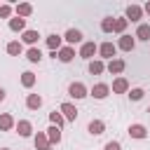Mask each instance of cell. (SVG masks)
Returning a JSON list of instances; mask_svg holds the SVG:
<instances>
[{"label": "cell", "instance_id": "obj_30", "mask_svg": "<svg viewBox=\"0 0 150 150\" xmlns=\"http://www.w3.org/2000/svg\"><path fill=\"white\" fill-rule=\"evenodd\" d=\"M127 19H115V33H124V28H127Z\"/></svg>", "mask_w": 150, "mask_h": 150}, {"label": "cell", "instance_id": "obj_15", "mask_svg": "<svg viewBox=\"0 0 150 150\" xmlns=\"http://www.w3.org/2000/svg\"><path fill=\"white\" fill-rule=\"evenodd\" d=\"M35 148H38V150H49L52 143H49V138H47L45 134H38V136H35Z\"/></svg>", "mask_w": 150, "mask_h": 150}, {"label": "cell", "instance_id": "obj_24", "mask_svg": "<svg viewBox=\"0 0 150 150\" xmlns=\"http://www.w3.org/2000/svg\"><path fill=\"white\" fill-rule=\"evenodd\" d=\"M103 70H105L103 61H89V73H91V75H101Z\"/></svg>", "mask_w": 150, "mask_h": 150}, {"label": "cell", "instance_id": "obj_5", "mask_svg": "<svg viewBox=\"0 0 150 150\" xmlns=\"http://www.w3.org/2000/svg\"><path fill=\"white\" fill-rule=\"evenodd\" d=\"M108 91H110V87H108V84H103V82H98V84H94V87H91V96H94V98H105V96H108Z\"/></svg>", "mask_w": 150, "mask_h": 150}, {"label": "cell", "instance_id": "obj_29", "mask_svg": "<svg viewBox=\"0 0 150 150\" xmlns=\"http://www.w3.org/2000/svg\"><path fill=\"white\" fill-rule=\"evenodd\" d=\"M143 94H145V91H143L141 87H136V89H131V91H129V98H131V101H141V98H143Z\"/></svg>", "mask_w": 150, "mask_h": 150}, {"label": "cell", "instance_id": "obj_25", "mask_svg": "<svg viewBox=\"0 0 150 150\" xmlns=\"http://www.w3.org/2000/svg\"><path fill=\"white\" fill-rule=\"evenodd\" d=\"M30 12H33V7H30L28 2H21V5H16V16H21V19H23V16H28Z\"/></svg>", "mask_w": 150, "mask_h": 150}, {"label": "cell", "instance_id": "obj_36", "mask_svg": "<svg viewBox=\"0 0 150 150\" xmlns=\"http://www.w3.org/2000/svg\"><path fill=\"white\" fill-rule=\"evenodd\" d=\"M2 150H7V148H2Z\"/></svg>", "mask_w": 150, "mask_h": 150}, {"label": "cell", "instance_id": "obj_21", "mask_svg": "<svg viewBox=\"0 0 150 150\" xmlns=\"http://www.w3.org/2000/svg\"><path fill=\"white\" fill-rule=\"evenodd\" d=\"M16 129H19V134H21V136H30V131H33V127H30V122H28V120H19Z\"/></svg>", "mask_w": 150, "mask_h": 150}, {"label": "cell", "instance_id": "obj_12", "mask_svg": "<svg viewBox=\"0 0 150 150\" xmlns=\"http://www.w3.org/2000/svg\"><path fill=\"white\" fill-rule=\"evenodd\" d=\"M59 61H63V63H68V61H73V56H75V52H73V47H63V49H59Z\"/></svg>", "mask_w": 150, "mask_h": 150}, {"label": "cell", "instance_id": "obj_9", "mask_svg": "<svg viewBox=\"0 0 150 150\" xmlns=\"http://www.w3.org/2000/svg\"><path fill=\"white\" fill-rule=\"evenodd\" d=\"M129 136H131V138H145L148 131H145L143 124H131V127H129Z\"/></svg>", "mask_w": 150, "mask_h": 150}, {"label": "cell", "instance_id": "obj_6", "mask_svg": "<svg viewBox=\"0 0 150 150\" xmlns=\"http://www.w3.org/2000/svg\"><path fill=\"white\" fill-rule=\"evenodd\" d=\"M143 16V7H138V5H129L127 7V21L131 19V21H138Z\"/></svg>", "mask_w": 150, "mask_h": 150}, {"label": "cell", "instance_id": "obj_8", "mask_svg": "<svg viewBox=\"0 0 150 150\" xmlns=\"http://www.w3.org/2000/svg\"><path fill=\"white\" fill-rule=\"evenodd\" d=\"M96 49H98V47H96L94 42H84V45L80 47V56H82V59H91V56L96 54Z\"/></svg>", "mask_w": 150, "mask_h": 150}, {"label": "cell", "instance_id": "obj_18", "mask_svg": "<svg viewBox=\"0 0 150 150\" xmlns=\"http://www.w3.org/2000/svg\"><path fill=\"white\" fill-rule=\"evenodd\" d=\"M14 127V120H12V115H0V131H9Z\"/></svg>", "mask_w": 150, "mask_h": 150}, {"label": "cell", "instance_id": "obj_37", "mask_svg": "<svg viewBox=\"0 0 150 150\" xmlns=\"http://www.w3.org/2000/svg\"><path fill=\"white\" fill-rule=\"evenodd\" d=\"M148 112H150V108H148Z\"/></svg>", "mask_w": 150, "mask_h": 150}, {"label": "cell", "instance_id": "obj_7", "mask_svg": "<svg viewBox=\"0 0 150 150\" xmlns=\"http://www.w3.org/2000/svg\"><path fill=\"white\" fill-rule=\"evenodd\" d=\"M134 45H136V40H134L131 35H122V38H120V42H117V47H120L122 52H131V49H134Z\"/></svg>", "mask_w": 150, "mask_h": 150}, {"label": "cell", "instance_id": "obj_4", "mask_svg": "<svg viewBox=\"0 0 150 150\" xmlns=\"http://www.w3.org/2000/svg\"><path fill=\"white\" fill-rule=\"evenodd\" d=\"M98 52H101V56H103V59H110V61H112V56H115L117 47H115L112 42H103V45L98 47Z\"/></svg>", "mask_w": 150, "mask_h": 150}, {"label": "cell", "instance_id": "obj_28", "mask_svg": "<svg viewBox=\"0 0 150 150\" xmlns=\"http://www.w3.org/2000/svg\"><path fill=\"white\" fill-rule=\"evenodd\" d=\"M21 84H23V87H33V84H35V75H33L30 70L23 73V75H21Z\"/></svg>", "mask_w": 150, "mask_h": 150}, {"label": "cell", "instance_id": "obj_31", "mask_svg": "<svg viewBox=\"0 0 150 150\" xmlns=\"http://www.w3.org/2000/svg\"><path fill=\"white\" fill-rule=\"evenodd\" d=\"M49 120H52V124H56V127H59V129H61V127H63V117H61V115H59V112H56V110H54V112H52V115H49Z\"/></svg>", "mask_w": 150, "mask_h": 150}, {"label": "cell", "instance_id": "obj_10", "mask_svg": "<svg viewBox=\"0 0 150 150\" xmlns=\"http://www.w3.org/2000/svg\"><path fill=\"white\" fill-rule=\"evenodd\" d=\"M112 91H115V94H124V91H129V82H127L124 77H117V80L112 82Z\"/></svg>", "mask_w": 150, "mask_h": 150}, {"label": "cell", "instance_id": "obj_3", "mask_svg": "<svg viewBox=\"0 0 150 150\" xmlns=\"http://www.w3.org/2000/svg\"><path fill=\"white\" fill-rule=\"evenodd\" d=\"M66 42H68V47L82 42V30H77V28H68V30H66Z\"/></svg>", "mask_w": 150, "mask_h": 150}, {"label": "cell", "instance_id": "obj_13", "mask_svg": "<svg viewBox=\"0 0 150 150\" xmlns=\"http://www.w3.org/2000/svg\"><path fill=\"white\" fill-rule=\"evenodd\" d=\"M103 129H105V124H103L101 120H91V122H89V134H91V136L103 134Z\"/></svg>", "mask_w": 150, "mask_h": 150}, {"label": "cell", "instance_id": "obj_27", "mask_svg": "<svg viewBox=\"0 0 150 150\" xmlns=\"http://www.w3.org/2000/svg\"><path fill=\"white\" fill-rule=\"evenodd\" d=\"M21 52H23V47H21V42H16V40H14V42H9V45H7V54H12V56H16V54H21Z\"/></svg>", "mask_w": 150, "mask_h": 150}, {"label": "cell", "instance_id": "obj_1", "mask_svg": "<svg viewBox=\"0 0 150 150\" xmlns=\"http://www.w3.org/2000/svg\"><path fill=\"white\" fill-rule=\"evenodd\" d=\"M68 94H70L73 98H84V96H87V87H84L82 82H73V84L68 87Z\"/></svg>", "mask_w": 150, "mask_h": 150}, {"label": "cell", "instance_id": "obj_33", "mask_svg": "<svg viewBox=\"0 0 150 150\" xmlns=\"http://www.w3.org/2000/svg\"><path fill=\"white\" fill-rule=\"evenodd\" d=\"M103 150H122V145H120V143H117V141H108V143H105V148H103Z\"/></svg>", "mask_w": 150, "mask_h": 150}, {"label": "cell", "instance_id": "obj_17", "mask_svg": "<svg viewBox=\"0 0 150 150\" xmlns=\"http://www.w3.org/2000/svg\"><path fill=\"white\" fill-rule=\"evenodd\" d=\"M136 38L138 40H150V23H141L136 28Z\"/></svg>", "mask_w": 150, "mask_h": 150}, {"label": "cell", "instance_id": "obj_20", "mask_svg": "<svg viewBox=\"0 0 150 150\" xmlns=\"http://www.w3.org/2000/svg\"><path fill=\"white\" fill-rule=\"evenodd\" d=\"M47 47H49L52 52H56V49L61 47V35H56V33H52V35L47 38Z\"/></svg>", "mask_w": 150, "mask_h": 150}, {"label": "cell", "instance_id": "obj_23", "mask_svg": "<svg viewBox=\"0 0 150 150\" xmlns=\"http://www.w3.org/2000/svg\"><path fill=\"white\" fill-rule=\"evenodd\" d=\"M26 59H28L30 63H38V61L42 59V54H40V49H38V47H30V49L26 52Z\"/></svg>", "mask_w": 150, "mask_h": 150}, {"label": "cell", "instance_id": "obj_16", "mask_svg": "<svg viewBox=\"0 0 150 150\" xmlns=\"http://www.w3.org/2000/svg\"><path fill=\"white\" fill-rule=\"evenodd\" d=\"M108 70L115 73V75H120V73L124 70V61H122V59H112V61L108 63Z\"/></svg>", "mask_w": 150, "mask_h": 150}, {"label": "cell", "instance_id": "obj_35", "mask_svg": "<svg viewBox=\"0 0 150 150\" xmlns=\"http://www.w3.org/2000/svg\"><path fill=\"white\" fill-rule=\"evenodd\" d=\"M0 101H5V89L0 87Z\"/></svg>", "mask_w": 150, "mask_h": 150}, {"label": "cell", "instance_id": "obj_22", "mask_svg": "<svg viewBox=\"0 0 150 150\" xmlns=\"http://www.w3.org/2000/svg\"><path fill=\"white\" fill-rule=\"evenodd\" d=\"M38 38H40V33H38V30H26L21 40H23L26 45H35V42H38Z\"/></svg>", "mask_w": 150, "mask_h": 150}, {"label": "cell", "instance_id": "obj_26", "mask_svg": "<svg viewBox=\"0 0 150 150\" xmlns=\"http://www.w3.org/2000/svg\"><path fill=\"white\" fill-rule=\"evenodd\" d=\"M101 30H103V33H110V30H115V19H112V16H105V19L101 21Z\"/></svg>", "mask_w": 150, "mask_h": 150}, {"label": "cell", "instance_id": "obj_2", "mask_svg": "<svg viewBox=\"0 0 150 150\" xmlns=\"http://www.w3.org/2000/svg\"><path fill=\"white\" fill-rule=\"evenodd\" d=\"M59 110L63 112V117H66L68 122H75V120H77V108H75L73 103H61Z\"/></svg>", "mask_w": 150, "mask_h": 150}, {"label": "cell", "instance_id": "obj_11", "mask_svg": "<svg viewBox=\"0 0 150 150\" xmlns=\"http://www.w3.org/2000/svg\"><path fill=\"white\" fill-rule=\"evenodd\" d=\"M26 105H28L30 110H38V108L42 105V96H40V94H28V98H26Z\"/></svg>", "mask_w": 150, "mask_h": 150}, {"label": "cell", "instance_id": "obj_14", "mask_svg": "<svg viewBox=\"0 0 150 150\" xmlns=\"http://www.w3.org/2000/svg\"><path fill=\"white\" fill-rule=\"evenodd\" d=\"M47 138H49V143H59V141H61V129H59L56 124H52V127L47 129Z\"/></svg>", "mask_w": 150, "mask_h": 150}, {"label": "cell", "instance_id": "obj_32", "mask_svg": "<svg viewBox=\"0 0 150 150\" xmlns=\"http://www.w3.org/2000/svg\"><path fill=\"white\" fill-rule=\"evenodd\" d=\"M12 14V7L9 5H0V19H7Z\"/></svg>", "mask_w": 150, "mask_h": 150}, {"label": "cell", "instance_id": "obj_34", "mask_svg": "<svg viewBox=\"0 0 150 150\" xmlns=\"http://www.w3.org/2000/svg\"><path fill=\"white\" fill-rule=\"evenodd\" d=\"M143 12H148V14H150V2H145V7H143Z\"/></svg>", "mask_w": 150, "mask_h": 150}, {"label": "cell", "instance_id": "obj_19", "mask_svg": "<svg viewBox=\"0 0 150 150\" xmlns=\"http://www.w3.org/2000/svg\"><path fill=\"white\" fill-rule=\"evenodd\" d=\"M9 28H12L14 33L23 30V28H26V19H21V16H16V19H9Z\"/></svg>", "mask_w": 150, "mask_h": 150}]
</instances>
